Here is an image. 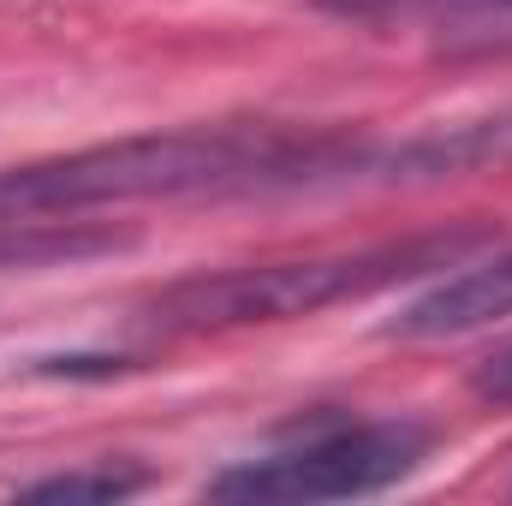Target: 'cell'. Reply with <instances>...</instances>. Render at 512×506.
I'll return each instance as SVG.
<instances>
[{
  "instance_id": "6da1fadb",
  "label": "cell",
  "mask_w": 512,
  "mask_h": 506,
  "mask_svg": "<svg viewBox=\"0 0 512 506\" xmlns=\"http://www.w3.org/2000/svg\"><path fill=\"white\" fill-rule=\"evenodd\" d=\"M370 173V149L346 131L292 120H215V126L143 131L120 143H90L72 155L24 161L0 173V227H36L48 215L167 203V197H227L310 185L334 173Z\"/></svg>"
},
{
  "instance_id": "7a4b0ae2",
  "label": "cell",
  "mask_w": 512,
  "mask_h": 506,
  "mask_svg": "<svg viewBox=\"0 0 512 506\" xmlns=\"http://www.w3.org/2000/svg\"><path fill=\"white\" fill-rule=\"evenodd\" d=\"M483 239H489V227H465V233H429V239H399V245H370V251L292 256V262L191 274V280L161 286L149 304H137L131 310V334L191 340V334H233V328H268V322L316 316V310L387 292L399 280L453 268Z\"/></svg>"
},
{
  "instance_id": "3957f363",
  "label": "cell",
  "mask_w": 512,
  "mask_h": 506,
  "mask_svg": "<svg viewBox=\"0 0 512 506\" xmlns=\"http://www.w3.org/2000/svg\"><path fill=\"white\" fill-rule=\"evenodd\" d=\"M435 447V429L417 417H310L292 423L256 459L209 477L215 501H352L382 495L411 477Z\"/></svg>"
},
{
  "instance_id": "277c9868",
  "label": "cell",
  "mask_w": 512,
  "mask_h": 506,
  "mask_svg": "<svg viewBox=\"0 0 512 506\" xmlns=\"http://www.w3.org/2000/svg\"><path fill=\"white\" fill-rule=\"evenodd\" d=\"M501 316H512V251L489 256V262H465L459 274H447L441 286L411 298L387 322V340H453V334L489 328Z\"/></svg>"
},
{
  "instance_id": "5b68a950",
  "label": "cell",
  "mask_w": 512,
  "mask_h": 506,
  "mask_svg": "<svg viewBox=\"0 0 512 506\" xmlns=\"http://www.w3.org/2000/svg\"><path fill=\"white\" fill-rule=\"evenodd\" d=\"M352 24H501L512 30V0H316Z\"/></svg>"
},
{
  "instance_id": "8992f818",
  "label": "cell",
  "mask_w": 512,
  "mask_h": 506,
  "mask_svg": "<svg viewBox=\"0 0 512 506\" xmlns=\"http://www.w3.org/2000/svg\"><path fill=\"white\" fill-rule=\"evenodd\" d=\"M149 477L126 465V459H84V465H72V471H54V477H36V483H24L18 495L24 501H126L137 495Z\"/></svg>"
},
{
  "instance_id": "52a82bcc",
  "label": "cell",
  "mask_w": 512,
  "mask_h": 506,
  "mask_svg": "<svg viewBox=\"0 0 512 506\" xmlns=\"http://www.w3.org/2000/svg\"><path fill=\"white\" fill-rule=\"evenodd\" d=\"M471 387H477L483 399H512V346L495 352V358H483V370L471 376Z\"/></svg>"
}]
</instances>
